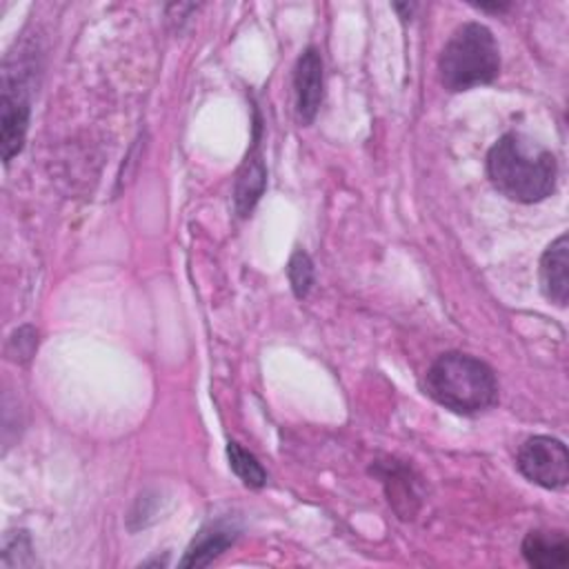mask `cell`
<instances>
[{"mask_svg": "<svg viewBox=\"0 0 569 569\" xmlns=\"http://www.w3.org/2000/svg\"><path fill=\"white\" fill-rule=\"evenodd\" d=\"M227 458H229V467L231 471L251 489H260L267 482V471L262 469V465L258 462V458L253 453H249L247 449H242L238 442H229L227 445Z\"/></svg>", "mask_w": 569, "mask_h": 569, "instance_id": "11", "label": "cell"}, {"mask_svg": "<svg viewBox=\"0 0 569 569\" xmlns=\"http://www.w3.org/2000/svg\"><path fill=\"white\" fill-rule=\"evenodd\" d=\"M518 471L545 489H562L569 480L567 447L551 436L527 438L516 456Z\"/></svg>", "mask_w": 569, "mask_h": 569, "instance_id": "4", "label": "cell"}, {"mask_svg": "<svg viewBox=\"0 0 569 569\" xmlns=\"http://www.w3.org/2000/svg\"><path fill=\"white\" fill-rule=\"evenodd\" d=\"M18 551H31L27 531H7L2 540V565L22 567L31 562V553H18Z\"/></svg>", "mask_w": 569, "mask_h": 569, "instance_id": "14", "label": "cell"}, {"mask_svg": "<svg viewBox=\"0 0 569 569\" xmlns=\"http://www.w3.org/2000/svg\"><path fill=\"white\" fill-rule=\"evenodd\" d=\"M522 556L536 569H560L569 562V540L565 531L536 529L522 540Z\"/></svg>", "mask_w": 569, "mask_h": 569, "instance_id": "8", "label": "cell"}, {"mask_svg": "<svg viewBox=\"0 0 569 569\" xmlns=\"http://www.w3.org/2000/svg\"><path fill=\"white\" fill-rule=\"evenodd\" d=\"M293 100L300 124H311L322 102V58L316 47H307L293 67Z\"/></svg>", "mask_w": 569, "mask_h": 569, "instance_id": "6", "label": "cell"}, {"mask_svg": "<svg viewBox=\"0 0 569 569\" xmlns=\"http://www.w3.org/2000/svg\"><path fill=\"white\" fill-rule=\"evenodd\" d=\"M438 69L449 91H467L493 82L500 73V49L491 29L480 22L460 24L442 47Z\"/></svg>", "mask_w": 569, "mask_h": 569, "instance_id": "3", "label": "cell"}, {"mask_svg": "<svg viewBox=\"0 0 569 569\" xmlns=\"http://www.w3.org/2000/svg\"><path fill=\"white\" fill-rule=\"evenodd\" d=\"M567 264H569V240L562 233L556 238L542 253L540 258V284L542 293L556 302L558 307L567 305L569 298V276H567Z\"/></svg>", "mask_w": 569, "mask_h": 569, "instance_id": "7", "label": "cell"}, {"mask_svg": "<svg viewBox=\"0 0 569 569\" xmlns=\"http://www.w3.org/2000/svg\"><path fill=\"white\" fill-rule=\"evenodd\" d=\"M264 187H267V169H264V162L260 160V156L247 158L242 171L238 173L236 193H233L236 209H238L240 216H249V213H251V209H253L256 202L260 200Z\"/></svg>", "mask_w": 569, "mask_h": 569, "instance_id": "10", "label": "cell"}, {"mask_svg": "<svg viewBox=\"0 0 569 569\" xmlns=\"http://www.w3.org/2000/svg\"><path fill=\"white\" fill-rule=\"evenodd\" d=\"M487 173L491 184L509 200L540 202L556 189V156L540 142L509 131L489 149Z\"/></svg>", "mask_w": 569, "mask_h": 569, "instance_id": "1", "label": "cell"}, {"mask_svg": "<svg viewBox=\"0 0 569 569\" xmlns=\"http://www.w3.org/2000/svg\"><path fill=\"white\" fill-rule=\"evenodd\" d=\"M287 278H289V284L296 293V298H305L313 284V262L311 258L298 249L293 251L289 264H287Z\"/></svg>", "mask_w": 569, "mask_h": 569, "instance_id": "13", "label": "cell"}, {"mask_svg": "<svg viewBox=\"0 0 569 569\" xmlns=\"http://www.w3.org/2000/svg\"><path fill=\"white\" fill-rule=\"evenodd\" d=\"M409 469L398 465L396 460H389L385 465V473H382V482L387 487V496H389V502H393V507L398 505V500L407 502L409 500H418L416 491H413V482H409Z\"/></svg>", "mask_w": 569, "mask_h": 569, "instance_id": "12", "label": "cell"}, {"mask_svg": "<svg viewBox=\"0 0 569 569\" xmlns=\"http://www.w3.org/2000/svg\"><path fill=\"white\" fill-rule=\"evenodd\" d=\"M422 389L445 409L465 416L485 411L498 400V380L491 367L460 351L438 356L425 373Z\"/></svg>", "mask_w": 569, "mask_h": 569, "instance_id": "2", "label": "cell"}, {"mask_svg": "<svg viewBox=\"0 0 569 569\" xmlns=\"http://www.w3.org/2000/svg\"><path fill=\"white\" fill-rule=\"evenodd\" d=\"M29 127V98L24 89L9 78H4L2 98H0V149L2 160L9 162L20 153Z\"/></svg>", "mask_w": 569, "mask_h": 569, "instance_id": "5", "label": "cell"}, {"mask_svg": "<svg viewBox=\"0 0 569 569\" xmlns=\"http://www.w3.org/2000/svg\"><path fill=\"white\" fill-rule=\"evenodd\" d=\"M236 529H231L229 525L222 522H211L207 527H202L196 538L191 540V545L187 547L180 567H207L211 565L222 551H227L233 540H236Z\"/></svg>", "mask_w": 569, "mask_h": 569, "instance_id": "9", "label": "cell"}, {"mask_svg": "<svg viewBox=\"0 0 569 569\" xmlns=\"http://www.w3.org/2000/svg\"><path fill=\"white\" fill-rule=\"evenodd\" d=\"M36 342H38L36 331L31 327H22L11 336L7 351L13 360H27V358H31V353L36 349Z\"/></svg>", "mask_w": 569, "mask_h": 569, "instance_id": "15", "label": "cell"}, {"mask_svg": "<svg viewBox=\"0 0 569 569\" xmlns=\"http://www.w3.org/2000/svg\"><path fill=\"white\" fill-rule=\"evenodd\" d=\"M476 7H480V9H485V11H507L511 4L498 2V4H476Z\"/></svg>", "mask_w": 569, "mask_h": 569, "instance_id": "16", "label": "cell"}]
</instances>
